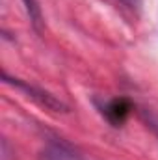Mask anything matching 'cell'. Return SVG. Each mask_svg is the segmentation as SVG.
<instances>
[{
	"label": "cell",
	"mask_w": 158,
	"mask_h": 160,
	"mask_svg": "<svg viewBox=\"0 0 158 160\" xmlns=\"http://www.w3.org/2000/svg\"><path fill=\"white\" fill-rule=\"evenodd\" d=\"M130 110H132V104L126 99H112V101H108L102 106V114L106 116V119L110 121L114 127L123 125L126 121V118H128Z\"/></svg>",
	"instance_id": "cell-2"
},
{
	"label": "cell",
	"mask_w": 158,
	"mask_h": 160,
	"mask_svg": "<svg viewBox=\"0 0 158 160\" xmlns=\"http://www.w3.org/2000/svg\"><path fill=\"white\" fill-rule=\"evenodd\" d=\"M119 2H121L125 8H128L130 11H136V13L141 9V4H143V0H119Z\"/></svg>",
	"instance_id": "cell-5"
},
{
	"label": "cell",
	"mask_w": 158,
	"mask_h": 160,
	"mask_svg": "<svg viewBox=\"0 0 158 160\" xmlns=\"http://www.w3.org/2000/svg\"><path fill=\"white\" fill-rule=\"evenodd\" d=\"M41 160H86V158H82L78 153H75L73 149H69L65 145H48L41 153Z\"/></svg>",
	"instance_id": "cell-3"
},
{
	"label": "cell",
	"mask_w": 158,
	"mask_h": 160,
	"mask_svg": "<svg viewBox=\"0 0 158 160\" xmlns=\"http://www.w3.org/2000/svg\"><path fill=\"white\" fill-rule=\"evenodd\" d=\"M4 82H6V84H11V86L17 88V89H21L22 93H26V97L34 99L37 104L48 108V110H54V112H65V110H67V106H65L60 99H56L52 93L43 91V89L32 86V84H28V82H22V80H19V78H11V77H7V73H4Z\"/></svg>",
	"instance_id": "cell-1"
},
{
	"label": "cell",
	"mask_w": 158,
	"mask_h": 160,
	"mask_svg": "<svg viewBox=\"0 0 158 160\" xmlns=\"http://www.w3.org/2000/svg\"><path fill=\"white\" fill-rule=\"evenodd\" d=\"M24 4V9L30 17V22L34 24V28L39 32L41 26H43V15H41V8H39V2L37 0H22Z\"/></svg>",
	"instance_id": "cell-4"
}]
</instances>
